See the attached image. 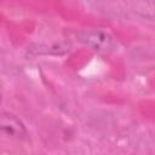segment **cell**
I'll return each instance as SVG.
<instances>
[{"label": "cell", "mask_w": 155, "mask_h": 155, "mask_svg": "<svg viewBox=\"0 0 155 155\" xmlns=\"http://www.w3.org/2000/svg\"><path fill=\"white\" fill-rule=\"evenodd\" d=\"M78 40L94 51L110 52L116 48L114 38L103 30H81L78 33Z\"/></svg>", "instance_id": "cell-1"}, {"label": "cell", "mask_w": 155, "mask_h": 155, "mask_svg": "<svg viewBox=\"0 0 155 155\" xmlns=\"http://www.w3.org/2000/svg\"><path fill=\"white\" fill-rule=\"evenodd\" d=\"M0 131L18 139H23L28 136L27 127L22 120L8 111H0Z\"/></svg>", "instance_id": "cell-2"}, {"label": "cell", "mask_w": 155, "mask_h": 155, "mask_svg": "<svg viewBox=\"0 0 155 155\" xmlns=\"http://www.w3.org/2000/svg\"><path fill=\"white\" fill-rule=\"evenodd\" d=\"M70 44L67 42H53L50 45L46 44H35L28 47V53L38 54H64L70 51Z\"/></svg>", "instance_id": "cell-3"}, {"label": "cell", "mask_w": 155, "mask_h": 155, "mask_svg": "<svg viewBox=\"0 0 155 155\" xmlns=\"http://www.w3.org/2000/svg\"><path fill=\"white\" fill-rule=\"evenodd\" d=\"M0 102H1V94H0Z\"/></svg>", "instance_id": "cell-4"}]
</instances>
